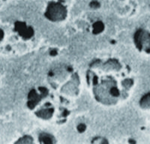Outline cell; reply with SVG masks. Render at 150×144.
Listing matches in <instances>:
<instances>
[{
	"mask_svg": "<svg viewBox=\"0 0 150 144\" xmlns=\"http://www.w3.org/2000/svg\"><path fill=\"white\" fill-rule=\"evenodd\" d=\"M66 14V11L62 5L58 3H52L48 7L47 11V17L53 20H59L64 19Z\"/></svg>",
	"mask_w": 150,
	"mask_h": 144,
	"instance_id": "1",
	"label": "cell"
},
{
	"mask_svg": "<svg viewBox=\"0 0 150 144\" xmlns=\"http://www.w3.org/2000/svg\"><path fill=\"white\" fill-rule=\"evenodd\" d=\"M136 43L141 49L150 53V34L145 31H140L136 34Z\"/></svg>",
	"mask_w": 150,
	"mask_h": 144,
	"instance_id": "2",
	"label": "cell"
},
{
	"mask_svg": "<svg viewBox=\"0 0 150 144\" xmlns=\"http://www.w3.org/2000/svg\"><path fill=\"white\" fill-rule=\"evenodd\" d=\"M141 103L143 107H150V94L143 98Z\"/></svg>",
	"mask_w": 150,
	"mask_h": 144,
	"instance_id": "3",
	"label": "cell"
},
{
	"mask_svg": "<svg viewBox=\"0 0 150 144\" xmlns=\"http://www.w3.org/2000/svg\"><path fill=\"white\" fill-rule=\"evenodd\" d=\"M102 29H103V25L101 23H97L96 24H95V31L100 32L101 30H102Z\"/></svg>",
	"mask_w": 150,
	"mask_h": 144,
	"instance_id": "4",
	"label": "cell"
}]
</instances>
